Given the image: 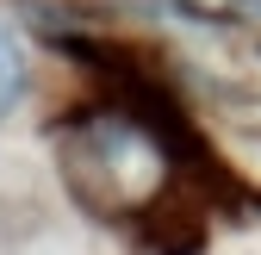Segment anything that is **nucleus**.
<instances>
[{
	"label": "nucleus",
	"instance_id": "nucleus-1",
	"mask_svg": "<svg viewBox=\"0 0 261 255\" xmlns=\"http://www.w3.org/2000/svg\"><path fill=\"white\" fill-rule=\"evenodd\" d=\"M25 81H31V69H25V44L0 25V118L25 100Z\"/></svg>",
	"mask_w": 261,
	"mask_h": 255
}]
</instances>
